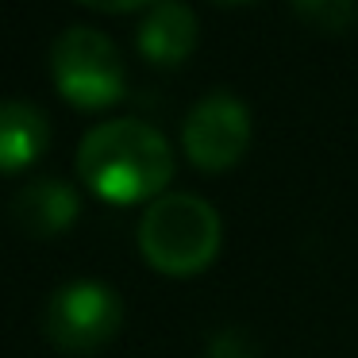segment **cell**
<instances>
[{
  "instance_id": "1",
  "label": "cell",
  "mask_w": 358,
  "mask_h": 358,
  "mask_svg": "<svg viewBox=\"0 0 358 358\" xmlns=\"http://www.w3.org/2000/svg\"><path fill=\"white\" fill-rule=\"evenodd\" d=\"M78 173L104 201L131 204L162 193L173 173V150L155 124L139 116H116L89 127L78 143Z\"/></svg>"
},
{
  "instance_id": "2",
  "label": "cell",
  "mask_w": 358,
  "mask_h": 358,
  "mask_svg": "<svg viewBox=\"0 0 358 358\" xmlns=\"http://www.w3.org/2000/svg\"><path fill=\"white\" fill-rule=\"evenodd\" d=\"M224 224L220 212L196 193H162L139 220V247L150 266L166 273H196L216 258Z\"/></svg>"
},
{
  "instance_id": "3",
  "label": "cell",
  "mask_w": 358,
  "mask_h": 358,
  "mask_svg": "<svg viewBox=\"0 0 358 358\" xmlns=\"http://www.w3.org/2000/svg\"><path fill=\"white\" fill-rule=\"evenodd\" d=\"M50 70L78 108H104L124 93V55L104 31L73 24L50 47Z\"/></svg>"
},
{
  "instance_id": "4",
  "label": "cell",
  "mask_w": 358,
  "mask_h": 358,
  "mask_svg": "<svg viewBox=\"0 0 358 358\" xmlns=\"http://www.w3.org/2000/svg\"><path fill=\"white\" fill-rule=\"evenodd\" d=\"M124 316L120 293L101 278H73L47 301V331L66 350H93L112 339Z\"/></svg>"
},
{
  "instance_id": "5",
  "label": "cell",
  "mask_w": 358,
  "mask_h": 358,
  "mask_svg": "<svg viewBox=\"0 0 358 358\" xmlns=\"http://www.w3.org/2000/svg\"><path fill=\"white\" fill-rule=\"evenodd\" d=\"M185 150L201 170H227L250 147V108L231 89H212L185 116Z\"/></svg>"
},
{
  "instance_id": "6",
  "label": "cell",
  "mask_w": 358,
  "mask_h": 358,
  "mask_svg": "<svg viewBox=\"0 0 358 358\" xmlns=\"http://www.w3.org/2000/svg\"><path fill=\"white\" fill-rule=\"evenodd\" d=\"M78 193L62 178H35L12 196V216L31 235H55L78 220Z\"/></svg>"
},
{
  "instance_id": "7",
  "label": "cell",
  "mask_w": 358,
  "mask_h": 358,
  "mask_svg": "<svg viewBox=\"0 0 358 358\" xmlns=\"http://www.w3.org/2000/svg\"><path fill=\"white\" fill-rule=\"evenodd\" d=\"M50 120L35 101L8 96L0 101V170H20L31 166L47 150Z\"/></svg>"
},
{
  "instance_id": "8",
  "label": "cell",
  "mask_w": 358,
  "mask_h": 358,
  "mask_svg": "<svg viewBox=\"0 0 358 358\" xmlns=\"http://www.w3.org/2000/svg\"><path fill=\"white\" fill-rule=\"evenodd\" d=\"M196 47V16L185 0H158L139 24V50L150 62H181Z\"/></svg>"
},
{
  "instance_id": "9",
  "label": "cell",
  "mask_w": 358,
  "mask_h": 358,
  "mask_svg": "<svg viewBox=\"0 0 358 358\" xmlns=\"http://www.w3.org/2000/svg\"><path fill=\"white\" fill-rule=\"evenodd\" d=\"M289 4L304 24L320 27V31H343L358 16V0H289Z\"/></svg>"
},
{
  "instance_id": "10",
  "label": "cell",
  "mask_w": 358,
  "mask_h": 358,
  "mask_svg": "<svg viewBox=\"0 0 358 358\" xmlns=\"http://www.w3.org/2000/svg\"><path fill=\"white\" fill-rule=\"evenodd\" d=\"M208 350H212V358H255L243 347V331H235V327H224V331L212 335Z\"/></svg>"
},
{
  "instance_id": "11",
  "label": "cell",
  "mask_w": 358,
  "mask_h": 358,
  "mask_svg": "<svg viewBox=\"0 0 358 358\" xmlns=\"http://www.w3.org/2000/svg\"><path fill=\"white\" fill-rule=\"evenodd\" d=\"M93 8H108V12H127V8H143V4H158V0H85Z\"/></svg>"
},
{
  "instance_id": "12",
  "label": "cell",
  "mask_w": 358,
  "mask_h": 358,
  "mask_svg": "<svg viewBox=\"0 0 358 358\" xmlns=\"http://www.w3.org/2000/svg\"><path fill=\"white\" fill-rule=\"evenodd\" d=\"M224 4H239V0H224Z\"/></svg>"
}]
</instances>
